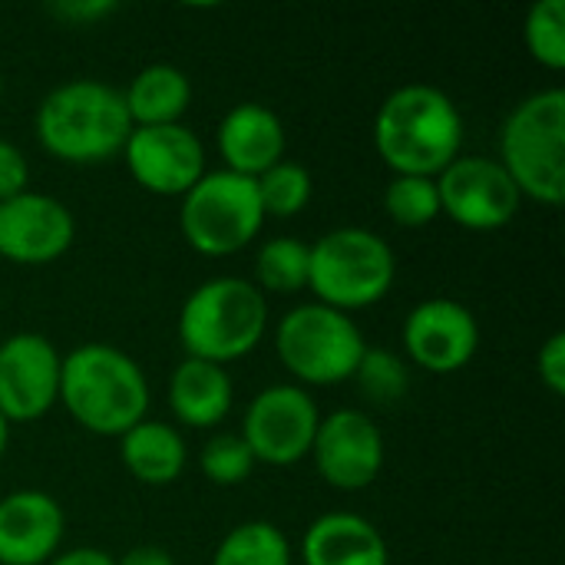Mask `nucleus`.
Instances as JSON below:
<instances>
[{"label": "nucleus", "instance_id": "obj_1", "mask_svg": "<svg viewBox=\"0 0 565 565\" xmlns=\"http://www.w3.org/2000/svg\"><path fill=\"white\" fill-rule=\"evenodd\" d=\"M463 142V116L457 103L430 86L407 83L394 89L374 116V146L394 175L437 179Z\"/></svg>", "mask_w": 565, "mask_h": 565}, {"label": "nucleus", "instance_id": "obj_2", "mask_svg": "<svg viewBox=\"0 0 565 565\" xmlns=\"http://www.w3.org/2000/svg\"><path fill=\"white\" fill-rule=\"evenodd\" d=\"M60 401L96 437H122L149 411L142 367L113 344H79L60 361Z\"/></svg>", "mask_w": 565, "mask_h": 565}, {"label": "nucleus", "instance_id": "obj_3", "mask_svg": "<svg viewBox=\"0 0 565 565\" xmlns=\"http://www.w3.org/2000/svg\"><path fill=\"white\" fill-rule=\"evenodd\" d=\"M132 132L122 89L103 79H70L50 89L36 109L40 146L63 162L86 166L122 152Z\"/></svg>", "mask_w": 565, "mask_h": 565}, {"label": "nucleus", "instance_id": "obj_4", "mask_svg": "<svg viewBox=\"0 0 565 565\" xmlns=\"http://www.w3.org/2000/svg\"><path fill=\"white\" fill-rule=\"evenodd\" d=\"M268 331V301L248 278H212L199 285L179 311L185 358L232 364L252 354Z\"/></svg>", "mask_w": 565, "mask_h": 565}, {"label": "nucleus", "instance_id": "obj_5", "mask_svg": "<svg viewBox=\"0 0 565 565\" xmlns=\"http://www.w3.org/2000/svg\"><path fill=\"white\" fill-rule=\"evenodd\" d=\"M520 195L540 205L565 199V93L559 86L526 96L503 122L497 159Z\"/></svg>", "mask_w": 565, "mask_h": 565}, {"label": "nucleus", "instance_id": "obj_6", "mask_svg": "<svg viewBox=\"0 0 565 565\" xmlns=\"http://www.w3.org/2000/svg\"><path fill=\"white\" fill-rule=\"evenodd\" d=\"M397 275L391 245L371 228H334L311 245L308 288L318 305L334 311H361L377 305Z\"/></svg>", "mask_w": 565, "mask_h": 565}, {"label": "nucleus", "instance_id": "obj_7", "mask_svg": "<svg viewBox=\"0 0 565 565\" xmlns=\"http://www.w3.org/2000/svg\"><path fill=\"white\" fill-rule=\"evenodd\" d=\"M265 225L255 179L218 169L205 172L179 209V228L189 248L205 258H225L248 248Z\"/></svg>", "mask_w": 565, "mask_h": 565}, {"label": "nucleus", "instance_id": "obj_8", "mask_svg": "<svg viewBox=\"0 0 565 565\" xmlns=\"http://www.w3.org/2000/svg\"><path fill=\"white\" fill-rule=\"evenodd\" d=\"M364 348L367 344L354 318L318 301L291 308L275 331V351L285 371L315 387L351 381Z\"/></svg>", "mask_w": 565, "mask_h": 565}, {"label": "nucleus", "instance_id": "obj_9", "mask_svg": "<svg viewBox=\"0 0 565 565\" xmlns=\"http://www.w3.org/2000/svg\"><path fill=\"white\" fill-rule=\"evenodd\" d=\"M321 414L311 394L298 384H271L258 391L242 417V440L255 463L291 467L311 454Z\"/></svg>", "mask_w": 565, "mask_h": 565}, {"label": "nucleus", "instance_id": "obj_10", "mask_svg": "<svg viewBox=\"0 0 565 565\" xmlns=\"http://www.w3.org/2000/svg\"><path fill=\"white\" fill-rule=\"evenodd\" d=\"M440 215L470 232H497L520 212V189L497 159L457 156L437 179Z\"/></svg>", "mask_w": 565, "mask_h": 565}, {"label": "nucleus", "instance_id": "obj_11", "mask_svg": "<svg viewBox=\"0 0 565 565\" xmlns=\"http://www.w3.org/2000/svg\"><path fill=\"white\" fill-rule=\"evenodd\" d=\"M122 159L136 185L152 195H185L205 175V149L199 136L182 126H132Z\"/></svg>", "mask_w": 565, "mask_h": 565}, {"label": "nucleus", "instance_id": "obj_12", "mask_svg": "<svg viewBox=\"0 0 565 565\" xmlns=\"http://www.w3.org/2000/svg\"><path fill=\"white\" fill-rule=\"evenodd\" d=\"M308 457L334 490H364L384 470V437L367 414L344 407L321 417Z\"/></svg>", "mask_w": 565, "mask_h": 565}, {"label": "nucleus", "instance_id": "obj_13", "mask_svg": "<svg viewBox=\"0 0 565 565\" xmlns=\"http://www.w3.org/2000/svg\"><path fill=\"white\" fill-rule=\"evenodd\" d=\"M60 351L43 334H13L0 344V414L7 424L43 417L60 401Z\"/></svg>", "mask_w": 565, "mask_h": 565}, {"label": "nucleus", "instance_id": "obj_14", "mask_svg": "<svg viewBox=\"0 0 565 565\" xmlns=\"http://www.w3.org/2000/svg\"><path fill=\"white\" fill-rule=\"evenodd\" d=\"M407 358L430 374L463 371L480 348V324L470 308L450 298L420 301L404 321Z\"/></svg>", "mask_w": 565, "mask_h": 565}, {"label": "nucleus", "instance_id": "obj_15", "mask_svg": "<svg viewBox=\"0 0 565 565\" xmlns=\"http://www.w3.org/2000/svg\"><path fill=\"white\" fill-rule=\"evenodd\" d=\"M76 238L70 209L43 192H20L0 202V255L17 265H50Z\"/></svg>", "mask_w": 565, "mask_h": 565}, {"label": "nucleus", "instance_id": "obj_16", "mask_svg": "<svg viewBox=\"0 0 565 565\" xmlns=\"http://www.w3.org/2000/svg\"><path fill=\"white\" fill-rule=\"evenodd\" d=\"M63 510L50 493L17 490L0 500V565H46L63 543Z\"/></svg>", "mask_w": 565, "mask_h": 565}, {"label": "nucleus", "instance_id": "obj_17", "mask_svg": "<svg viewBox=\"0 0 565 565\" xmlns=\"http://www.w3.org/2000/svg\"><path fill=\"white\" fill-rule=\"evenodd\" d=\"M218 152L228 172L258 179L285 156V126L262 103H238L218 122Z\"/></svg>", "mask_w": 565, "mask_h": 565}, {"label": "nucleus", "instance_id": "obj_18", "mask_svg": "<svg viewBox=\"0 0 565 565\" xmlns=\"http://www.w3.org/2000/svg\"><path fill=\"white\" fill-rule=\"evenodd\" d=\"M305 565H387L381 530L358 513H324L301 540Z\"/></svg>", "mask_w": 565, "mask_h": 565}, {"label": "nucleus", "instance_id": "obj_19", "mask_svg": "<svg viewBox=\"0 0 565 565\" xmlns=\"http://www.w3.org/2000/svg\"><path fill=\"white\" fill-rule=\"evenodd\" d=\"M232 377L225 367L185 358L169 377V407L179 424L209 430L222 424L232 411Z\"/></svg>", "mask_w": 565, "mask_h": 565}, {"label": "nucleus", "instance_id": "obj_20", "mask_svg": "<svg viewBox=\"0 0 565 565\" xmlns=\"http://www.w3.org/2000/svg\"><path fill=\"white\" fill-rule=\"evenodd\" d=\"M119 457L126 470L146 487H169L185 470V440L162 420H139L119 437Z\"/></svg>", "mask_w": 565, "mask_h": 565}, {"label": "nucleus", "instance_id": "obj_21", "mask_svg": "<svg viewBox=\"0 0 565 565\" xmlns=\"http://www.w3.org/2000/svg\"><path fill=\"white\" fill-rule=\"evenodd\" d=\"M122 103L132 126H172L192 103V83L179 66L152 63L129 79Z\"/></svg>", "mask_w": 565, "mask_h": 565}, {"label": "nucleus", "instance_id": "obj_22", "mask_svg": "<svg viewBox=\"0 0 565 565\" xmlns=\"http://www.w3.org/2000/svg\"><path fill=\"white\" fill-rule=\"evenodd\" d=\"M311 245L298 238H268L255 255V288L262 295H295L308 288Z\"/></svg>", "mask_w": 565, "mask_h": 565}, {"label": "nucleus", "instance_id": "obj_23", "mask_svg": "<svg viewBox=\"0 0 565 565\" xmlns=\"http://www.w3.org/2000/svg\"><path fill=\"white\" fill-rule=\"evenodd\" d=\"M212 565H291V543L275 523L252 520L228 530Z\"/></svg>", "mask_w": 565, "mask_h": 565}, {"label": "nucleus", "instance_id": "obj_24", "mask_svg": "<svg viewBox=\"0 0 565 565\" xmlns=\"http://www.w3.org/2000/svg\"><path fill=\"white\" fill-rule=\"evenodd\" d=\"M255 189H258V202H262L265 218L268 215L291 218V215L305 212L311 202V192H315L311 172L298 162H288V159H281L268 172H262L255 179Z\"/></svg>", "mask_w": 565, "mask_h": 565}, {"label": "nucleus", "instance_id": "obj_25", "mask_svg": "<svg viewBox=\"0 0 565 565\" xmlns=\"http://www.w3.org/2000/svg\"><path fill=\"white\" fill-rule=\"evenodd\" d=\"M384 212L401 228L430 225L440 215L437 182L427 175H394L384 189Z\"/></svg>", "mask_w": 565, "mask_h": 565}, {"label": "nucleus", "instance_id": "obj_26", "mask_svg": "<svg viewBox=\"0 0 565 565\" xmlns=\"http://www.w3.org/2000/svg\"><path fill=\"white\" fill-rule=\"evenodd\" d=\"M523 40L530 56L559 73L565 70V3L563 0H540L530 7L523 23Z\"/></svg>", "mask_w": 565, "mask_h": 565}, {"label": "nucleus", "instance_id": "obj_27", "mask_svg": "<svg viewBox=\"0 0 565 565\" xmlns=\"http://www.w3.org/2000/svg\"><path fill=\"white\" fill-rule=\"evenodd\" d=\"M351 381H358L361 391L374 404H394L411 387L407 364L394 351H374V348H364V354H361L358 371H354Z\"/></svg>", "mask_w": 565, "mask_h": 565}, {"label": "nucleus", "instance_id": "obj_28", "mask_svg": "<svg viewBox=\"0 0 565 565\" xmlns=\"http://www.w3.org/2000/svg\"><path fill=\"white\" fill-rule=\"evenodd\" d=\"M199 467L205 473L209 483L215 487H238L252 477L255 470V457L245 447V440L238 434H218L202 447Z\"/></svg>", "mask_w": 565, "mask_h": 565}, {"label": "nucleus", "instance_id": "obj_29", "mask_svg": "<svg viewBox=\"0 0 565 565\" xmlns=\"http://www.w3.org/2000/svg\"><path fill=\"white\" fill-rule=\"evenodd\" d=\"M536 371H540V381L543 387L553 394V397H563L565 394V334L556 331L546 338V344L540 348L536 354Z\"/></svg>", "mask_w": 565, "mask_h": 565}, {"label": "nucleus", "instance_id": "obj_30", "mask_svg": "<svg viewBox=\"0 0 565 565\" xmlns=\"http://www.w3.org/2000/svg\"><path fill=\"white\" fill-rule=\"evenodd\" d=\"M26 189H30V162H26L23 149L0 139V202L20 195Z\"/></svg>", "mask_w": 565, "mask_h": 565}, {"label": "nucleus", "instance_id": "obj_31", "mask_svg": "<svg viewBox=\"0 0 565 565\" xmlns=\"http://www.w3.org/2000/svg\"><path fill=\"white\" fill-rule=\"evenodd\" d=\"M113 10H116V3H109V0H89V3L76 0V3H56L53 7V13L70 20V23H93V20H99V17H106Z\"/></svg>", "mask_w": 565, "mask_h": 565}, {"label": "nucleus", "instance_id": "obj_32", "mask_svg": "<svg viewBox=\"0 0 565 565\" xmlns=\"http://www.w3.org/2000/svg\"><path fill=\"white\" fill-rule=\"evenodd\" d=\"M46 565H116V559L103 550H89V546H79V550H66V553H56Z\"/></svg>", "mask_w": 565, "mask_h": 565}, {"label": "nucleus", "instance_id": "obj_33", "mask_svg": "<svg viewBox=\"0 0 565 565\" xmlns=\"http://www.w3.org/2000/svg\"><path fill=\"white\" fill-rule=\"evenodd\" d=\"M116 565H175L172 556L162 546H132L129 553H122Z\"/></svg>", "mask_w": 565, "mask_h": 565}, {"label": "nucleus", "instance_id": "obj_34", "mask_svg": "<svg viewBox=\"0 0 565 565\" xmlns=\"http://www.w3.org/2000/svg\"><path fill=\"white\" fill-rule=\"evenodd\" d=\"M7 440H10V424H7V420H3V414H0V460H3Z\"/></svg>", "mask_w": 565, "mask_h": 565}]
</instances>
